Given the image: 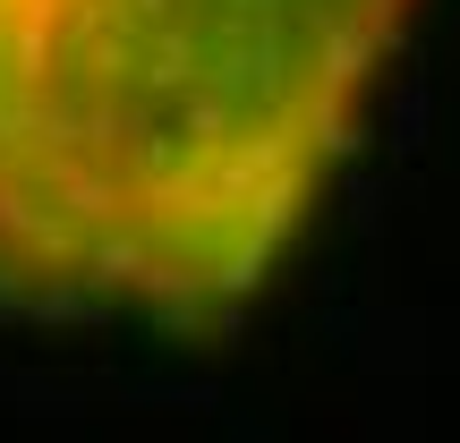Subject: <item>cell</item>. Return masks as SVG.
Returning <instances> with one entry per match:
<instances>
[{
	"mask_svg": "<svg viewBox=\"0 0 460 443\" xmlns=\"http://www.w3.org/2000/svg\"><path fill=\"white\" fill-rule=\"evenodd\" d=\"M418 0H0V298L214 332L298 247Z\"/></svg>",
	"mask_w": 460,
	"mask_h": 443,
	"instance_id": "6da1fadb",
	"label": "cell"
}]
</instances>
